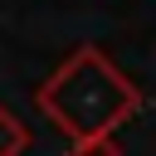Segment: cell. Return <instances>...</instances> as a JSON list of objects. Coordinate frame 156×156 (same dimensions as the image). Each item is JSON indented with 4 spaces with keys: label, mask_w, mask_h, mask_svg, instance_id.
<instances>
[{
    "label": "cell",
    "mask_w": 156,
    "mask_h": 156,
    "mask_svg": "<svg viewBox=\"0 0 156 156\" xmlns=\"http://www.w3.org/2000/svg\"><path fill=\"white\" fill-rule=\"evenodd\" d=\"M29 151V127L0 102V156H24Z\"/></svg>",
    "instance_id": "obj_2"
},
{
    "label": "cell",
    "mask_w": 156,
    "mask_h": 156,
    "mask_svg": "<svg viewBox=\"0 0 156 156\" xmlns=\"http://www.w3.org/2000/svg\"><path fill=\"white\" fill-rule=\"evenodd\" d=\"M68 156H122V146H117V132H102V136L68 141Z\"/></svg>",
    "instance_id": "obj_3"
},
{
    "label": "cell",
    "mask_w": 156,
    "mask_h": 156,
    "mask_svg": "<svg viewBox=\"0 0 156 156\" xmlns=\"http://www.w3.org/2000/svg\"><path fill=\"white\" fill-rule=\"evenodd\" d=\"M34 107L54 122V132H63L68 141H78V136L117 132V127L141 107V88H136L98 44H78V49L34 88Z\"/></svg>",
    "instance_id": "obj_1"
}]
</instances>
